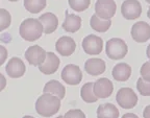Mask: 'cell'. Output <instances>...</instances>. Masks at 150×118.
I'll list each match as a JSON object with an SVG mask.
<instances>
[{
  "label": "cell",
  "instance_id": "3",
  "mask_svg": "<svg viewBox=\"0 0 150 118\" xmlns=\"http://www.w3.org/2000/svg\"><path fill=\"white\" fill-rule=\"evenodd\" d=\"M105 51L110 60H122L128 52V47L122 39L112 38L106 42Z\"/></svg>",
  "mask_w": 150,
  "mask_h": 118
},
{
  "label": "cell",
  "instance_id": "12",
  "mask_svg": "<svg viewBox=\"0 0 150 118\" xmlns=\"http://www.w3.org/2000/svg\"><path fill=\"white\" fill-rule=\"evenodd\" d=\"M5 70H6V73L8 74L9 77L19 78L24 75L26 71V67L20 58L14 57L9 60L8 63L6 64Z\"/></svg>",
  "mask_w": 150,
  "mask_h": 118
},
{
  "label": "cell",
  "instance_id": "6",
  "mask_svg": "<svg viewBox=\"0 0 150 118\" xmlns=\"http://www.w3.org/2000/svg\"><path fill=\"white\" fill-rule=\"evenodd\" d=\"M61 76H62V80H63L67 85L76 86L81 82L82 72L77 65L69 64L64 67Z\"/></svg>",
  "mask_w": 150,
  "mask_h": 118
},
{
  "label": "cell",
  "instance_id": "35",
  "mask_svg": "<svg viewBox=\"0 0 150 118\" xmlns=\"http://www.w3.org/2000/svg\"><path fill=\"white\" fill-rule=\"evenodd\" d=\"M23 118H35V117H33V116H28V115H25Z\"/></svg>",
  "mask_w": 150,
  "mask_h": 118
},
{
  "label": "cell",
  "instance_id": "9",
  "mask_svg": "<svg viewBox=\"0 0 150 118\" xmlns=\"http://www.w3.org/2000/svg\"><path fill=\"white\" fill-rule=\"evenodd\" d=\"M130 33L137 43H145L150 39V25L144 21H139L132 25Z\"/></svg>",
  "mask_w": 150,
  "mask_h": 118
},
{
  "label": "cell",
  "instance_id": "15",
  "mask_svg": "<svg viewBox=\"0 0 150 118\" xmlns=\"http://www.w3.org/2000/svg\"><path fill=\"white\" fill-rule=\"evenodd\" d=\"M84 70L92 76H98L105 71V62L101 59H90L84 63Z\"/></svg>",
  "mask_w": 150,
  "mask_h": 118
},
{
  "label": "cell",
  "instance_id": "14",
  "mask_svg": "<svg viewBox=\"0 0 150 118\" xmlns=\"http://www.w3.org/2000/svg\"><path fill=\"white\" fill-rule=\"evenodd\" d=\"M59 64H61V61H59V59L57 58V55L55 53H53V52H47L46 60H45L42 65L39 66V69H40L42 73L49 75V74L55 73L57 69H59Z\"/></svg>",
  "mask_w": 150,
  "mask_h": 118
},
{
  "label": "cell",
  "instance_id": "26",
  "mask_svg": "<svg viewBox=\"0 0 150 118\" xmlns=\"http://www.w3.org/2000/svg\"><path fill=\"white\" fill-rule=\"evenodd\" d=\"M137 89L142 96H150V83L145 82L142 77L139 78L137 82Z\"/></svg>",
  "mask_w": 150,
  "mask_h": 118
},
{
  "label": "cell",
  "instance_id": "17",
  "mask_svg": "<svg viewBox=\"0 0 150 118\" xmlns=\"http://www.w3.org/2000/svg\"><path fill=\"white\" fill-rule=\"evenodd\" d=\"M81 27V18L74 14L66 12V18L63 23V28L67 33H76Z\"/></svg>",
  "mask_w": 150,
  "mask_h": 118
},
{
  "label": "cell",
  "instance_id": "34",
  "mask_svg": "<svg viewBox=\"0 0 150 118\" xmlns=\"http://www.w3.org/2000/svg\"><path fill=\"white\" fill-rule=\"evenodd\" d=\"M147 16H148V18L150 19V7L148 9V12H147Z\"/></svg>",
  "mask_w": 150,
  "mask_h": 118
},
{
  "label": "cell",
  "instance_id": "25",
  "mask_svg": "<svg viewBox=\"0 0 150 118\" xmlns=\"http://www.w3.org/2000/svg\"><path fill=\"white\" fill-rule=\"evenodd\" d=\"M12 23V16L8 11L0 9V31H4Z\"/></svg>",
  "mask_w": 150,
  "mask_h": 118
},
{
  "label": "cell",
  "instance_id": "38",
  "mask_svg": "<svg viewBox=\"0 0 150 118\" xmlns=\"http://www.w3.org/2000/svg\"><path fill=\"white\" fill-rule=\"evenodd\" d=\"M56 118H64V116H59V117H56Z\"/></svg>",
  "mask_w": 150,
  "mask_h": 118
},
{
  "label": "cell",
  "instance_id": "23",
  "mask_svg": "<svg viewBox=\"0 0 150 118\" xmlns=\"http://www.w3.org/2000/svg\"><path fill=\"white\" fill-rule=\"evenodd\" d=\"M46 6V0H24V7L31 14H38Z\"/></svg>",
  "mask_w": 150,
  "mask_h": 118
},
{
  "label": "cell",
  "instance_id": "24",
  "mask_svg": "<svg viewBox=\"0 0 150 118\" xmlns=\"http://www.w3.org/2000/svg\"><path fill=\"white\" fill-rule=\"evenodd\" d=\"M91 4V0H69V5L76 12H83L88 10Z\"/></svg>",
  "mask_w": 150,
  "mask_h": 118
},
{
  "label": "cell",
  "instance_id": "5",
  "mask_svg": "<svg viewBox=\"0 0 150 118\" xmlns=\"http://www.w3.org/2000/svg\"><path fill=\"white\" fill-rule=\"evenodd\" d=\"M117 4L114 0H97L95 3L96 16L103 20H110L115 16Z\"/></svg>",
  "mask_w": 150,
  "mask_h": 118
},
{
  "label": "cell",
  "instance_id": "27",
  "mask_svg": "<svg viewBox=\"0 0 150 118\" xmlns=\"http://www.w3.org/2000/svg\"><path fill=\"white\" fill-rule=\"evenodd\" d=\"M140 73H141V77L143 78L145 82L150 83V61L146 62L142 65L140 69Z\"/></svg>",
  "mask_w": 150,
  "mask_h": 118
},
{
  "label": "cell",
  "instance_id": "18",
  "mask_svg": "<svg viewBox=\"0 0 150 118\" xmlns=\"http://www.w3.org/2000/svg\"><path fill=\"white\" fill-rule=\"evenodd\" d=\"M112 75L118 82H126L131 75V67L126 63H119L112 68Z\"/></svg>",
  "mask_w": 150,
  "mask_h": 118
},
{
  "label": "cell",
  "instance_id": "29",
  "mask_svg": "<svg viewBox=\"0 0 150 118\" xmlns=\"http://www.w3.org/2000/svg\"><path fill=\"white\" fill-rule=\"evenodd\" d=\"M7 59V50L4 46L0 45V66L4 64V62Z\"/></svg>",
  "mask_w": 150,
  "mask_h": 118
},
{
  "label": "cell",
  "instance_id": "31",
  "mask_svg": "<svg viewBox=\"0 0 150 118\" xmlns=\"http://www.w3.org/2000/svg\"><path fill=\"white\" fill-rule=\"evenodd\" d=\"M143 117L144 118H150V104L147 106L143 111Z\"/></svg>",
  "mask_w": 150,
  "mask_h": 118
},
{
  "label": "cell",
  "instance_id": "10",
  "mask_svg": "<svg viewBox=\"0 0 150 118\" xmlns=\"http://www.w3.org/2000/svg\"><path fill=\"white\" fill-rule=\"evenodd\" d=\"M47 52L39 45H33L28 47L25 51V59L30 65L33 66H40L46 60Z\"/></svg>",
  "mask_w": 150,
  "mask_h": 118
},
{
  "label": "cell",
  "instance_id": "28",
  "mask_svg": "<svg viewBox=\"0 0 150 118\" xmlns=\"http://www.w3.org/2000/svg\"><path fill=\"white\" fill-rule=\"evenodd\" d=\"M64 118H87L86 114L79 110V109H74V110H69L67 113L64 115Z\"/></svg>",
  "mask_w": 150,
  "mask_h": 118
},
{
  "label": "cell",
  "instance_id": "33",
  "mask_svg": "<svg viewBox=\"0 0 150 118\" xmlns=\"http://www.w3.org/2000/svg\"><path fill=\"white\" fill-rule=\"evenodd\" d=\"M146 54H147L148 59L150 60V44L148 45V47H147V50H146Z\"/></svg>",
  "mask_w": 150,
  "mask_h": 118
},
{
  "label": "cell",
  "instance_id": "21",
  "mask_svg": "<svg viewBox=\"0 0 150 118\" xmlns=\"http://www.w3.org/2000/svg\"><path fill=\"white\" fill-rule=\"evenodd\" d=\"M80 96L82 100L87 104H93L98 100V97L94 93V83L84 84L80 89Z\"/></svg>",
  "mask_w": 150,
  "mask_h": 118
},
{
  "label": "cell",
  "instance_id": "13",
  "mask_svg": "<svg viewBox=\"0 0 150 118\" xmlns=\"http://www.w3.org/2000/svg\"><path fill=\"white\" fill-rule=\"evenodd\" d=\"M55 49L63 57H69L76 49V43L71 37L64 36L61 37L55 43Z\"/></svg>",
  "mask_w": 150,
  "mask_h": 118
},
{
  "label": "cell",
  "instance_id": "19",
  "mask_svg": "<svg viewBox=\"0 0 150 118\" xmlns=\"http://www.w3.org/2000/svg\"><path fill=\"white\" fill-rule=\"evenodd\" d=\"M43 92L48 93V94H52L54 96L59 97V99H63L66 95V89L59 80H51L45 85Z\"/></svg>",
  "mask_w": 150,
  "mask_h": 118
},
{
  "label": "cell",
  "instance_id": "22",
  "mask_svg": "<svg viewBox=\"0 0 150 118\" xmlns=\"http://www.w3.org/2000/svg\"><path fill=\"white\" fill-rule=\"evenodd\" d=\"M90 25L94 31H98V33H105L110 29V25H112V21L110 20H103L100 19L99 17L96 16V14L93 15L90 20Z\"/></svg>",
  "mask_w": 150,
  "mask_h": 118
},
{
  "label": "cell",
  "instance_id": "11",
  "mask_svg": "<svg viewBox=\"0 0 150 118\" xmlns=\"http://www.w3.org/2000/svg\"><path fill=\"white\" fill-rule=\"evenodd\" d=\"M114 91V85L108 78L102 77L94 83V93L98 98H108Z\"/></svg>",
  "mask_w": 150,
  "mask_h": 118
},
{
  "label": "cell",
  "instance_id": "1",
  "mask_svg": "<svg viewBox=\"0 0 150 118\" xmlns=\"http://www.w3.org/2000/svg\"><path fill=\"white\" fill-rule=\"evenodd\" d=\"M61 109V99L52 94L44 93L38 98L35 102V110L38 114L43 117H50L55 115Z\"/></svg>",
  "mask_w": 150,
  "mask_h": 118
},
{
  "label": "cell",
  "instance_id": "36",
  "mask_svg": "<svg viewBox=\"0 0 150 118\" xmlns=\"http://www.w3.org/2000/svg\"><path fill=\"white\" fill-rule=\"evenodd\" d=\"M8 1H12V2H16V1H18V0H8Z\"/></svg>",
  "mask_w": 150,
  "mask_h": 118
},
{
  "label": "cell",
  "instance_id": "7",
  "mask_svg": "<svg viewBox=\"0 0 150 118\" xmlns=\"http://www.w3.org/2000/svg\"><path fill=\"white\" fill-rule=\"evenodd\" d=\"M83 51L87 54L96 55L99 54L103 49V40L95 35H89L82 40L81 44Z\"/></svg>",
  "mask_w": 150,
  "mask_h": 118
},
{
  "label": "cell",
  "instance_id": "4",
  "mask_svg": "<svg viewBox=\"0 0 150 118\" xmlns=\"http://www.w3.org/2000/svg\"><path fill=\"white\" fill-rule=\"evenodd\" d=\"M118 104L123 109H132L138 104V96L131 88H121L117 92L116 96Z\"/></svg>",
  "mask_w": 150,
  "mask_h": 118
},
{
  "label": "cell",
  "instance_id": "2",
  "mask_svg": "<svg viewBox=\"0 0 150 118\" xmlns=\"http://www.w3.org/2000/svg\"><path fill=\"white\" fill-rule=\"evenodd\" d=\"M43 33H44L43 24L39 19H33V18L25 19L19 28V33L21 38L28 42H33L40 39Z\"/></svg>",
  "mask_w": 150,
  "mask_h": 118
},
{
  "label": "cell",
  "instance_id": "32",
  "mask_svg": "<svg viewBox=\"0 0 150 118\" xmlns=\"http://www.w3.org/2000/svg\"><path fill=\"white\" fill-rule=\"evenodd\" d=\"M122 118H139V117H138V115H136V114H134V113H126L122 116Z\"/></svg>",
  "mask_w": 150,
  "mask_h": 118
},
{
  "label": "cell",
  "instance_id": "8",
  "mask_svg": "<svg viewBox=\"0 0 150 118\" xmlns=\"http://www.w3.org/2000/svg\"><path fill=\"white\" fill-rule=\"evenodd\" d=\"M121 14L127 20H134L142 15V5L138 0H125L121 5Z\"/></svg>",
  "mask_w": 150,
  "mask_h": 118
},
{
  "label": "cell",
  "instance_id": "37",
  "mask_svg": "<svg viewBox=\"0 0 150 118\" xmlns=\"http://www.w3.org/2000/svg\"><path fill=\"white\" fill-rule=\"evenodd\" d=\"M146 2H148V3H150V0H145Z\"/></svg>",
  "mask_w": 150,
  "mask_h": 118
},
{
  "label": "cell",
  "instance_id": "30",
  "mask_svg": "<svg viewBox=\"0 0 150 118\" xmlns=\"http://www.w3.org/2000/svg\"><path fill=\"white\" fill-rule=\"evenodd\" d=\"M6 86V78L3 76V74L0 73V91H2Z\"/></svg>",
  "mask_w": 150,
  "mask_h": 118
},
{
  "label": "cell",
  "instance_id": "20",
  "mask_svg": "<svg viewBox=\"0 0 150 118\" xmlns=\"http://www.w3.org/2000/svg\"><path fill=\"white\" fill-rule=\"evenodd\" d=\"M97 118H119V110L112 104H102L97 109Z\"/></svg>",
  "mask_w": 150,
  "mask_h": 118
},
{
  "label": "cell",
  "instance_id": "16",
  "mask_svg": "<svg viewBox=\"0 0 150 118\" xmlns=\"http://www.w3.org/2000/svg\"><path fill=\"white\" fill-rule=\"evenodd\" d=\"M39 20L43 24L44 33L46 35L54 33L56 31V28H57V26H59V19L52 13H45L42 16L39 17Z\"/></svg>",
  "mask_w": 150,
  "mask_h": 118
}]
</instances>
